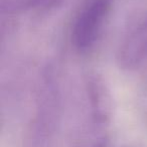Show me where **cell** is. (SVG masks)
I'll list each match as a JSON object with an SVG mask.
<instances>
[{
    "mask_svg": "<svg viewBox=\"0 0 147 147\" xmlns=\"http://www.w3.org/2000/svg\"><path fill=\"white\" fill-rule=\"evenodd\" d=\"M87 94L94 122L101 126L108 125L114 115V102L103 77L95 74L88 79Z\"/></svg>",
    "mask_w": 147,
    "mask_h": 147,
    "instance_id": "cell-3",
    "label": "cell"
},
{
    "mask_svg": "<svg viewBox=\"0 0 147 147\" xmlns=\"http://www.w3.org/2000/svg\"><path fill=\"white\" fill-rule=\"evenodd\" d=\"M122 147H144V146L139 144V143H130V144H126Z\"/></svg>",
    "mask_w": 147,
    "mask_h": 147,
    "instance_id": "cell-6",
    "label": "cell"
},
{
    "mask_svg": "<svg viewBox=\"0 0 147 147\" xmlns=\"http://www.w3.org/2000/svg\"><path fill=\"white\" fill-rule=\"evenodd\" d=\"M65 0H6L2 3V8L7 12L32 11L47 13L59 7Z\"/></svg>",
    "mask_w": 147,
    "mask_h": 147,
    "instance_id": "cell-4",
    "label": "cell"
},
{
    "mask_svg": "<svg viewBox=\"0 0 147 147\" xmlns=\"http://www.w3.org/2000/svg\"><path fill=\"white\" fill-rule=\"evenodd\" d=\"M147 61V19L139 22L125 37L117 53V63L124 71H133Z\"/></svg>",
    "mask_w": 147,
    "mask_h": 147,
    "instance_id": "cell-2",
    "label": "cell"
},
{
    "mask_svg": "<svg viewBox=\"0 0 147 147\" xmlns=\"http://www.w3.org/2000/svg\"><path fill=\"white\" fill-rule=\"evenodd\" d=\"M114 0H89L83 6L71 29V42L80 53H87L96 45L109 20Z\"/></svg>",
    "mask_w": 147,
    "mask_h": 147,
    "instance_id": "cell-1",
    "label": "cell"
},
{
    "mask_svg": "<svg viewBox=\"0 0 147 147\" xmlns=\"http://www.w3.org/2000/svg\"><path fill=\"white\" fill-rule=\"evenodd\" d=\"M109 144V138L106 136H102L101 138L97 139L88 147H107Z\"/></svg>",
    "mask_w": 147,
    "mask_h": 147,
    "instance_id": "cell-5",
    "label": "cell"
}]
</instances>
